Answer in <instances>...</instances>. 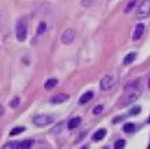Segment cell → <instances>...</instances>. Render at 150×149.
I'll return each instance as SVG.
<instances>
[{"label":"cell","instance_id":"d4e9b609","mask_svg":"<svg viewBox=\"0 0 150 149\" xmlns=\"http://www.w3.org/2000/svg\"><path fill=\"white\" fill-rule=\"evenodd\" d=\"M149 87H150V80H149Z\"/></svg>","mask_w":150,"mask_h":149},{"label":"cell","instance_id":"9a60e30c","mask_svg":"<svg viewBox=\"0 0 150 149\" xmlns=\"http://www.w3.org/2000/svg\"><path fill=\"white\" fill-rule=\"evenodd\" d=\"M24 131H25V127H16L10 131V136H17V135H20Z\"/></svg>","mask_w":150,"mask_h":149},{"label":"cell","instance_id":"5b68a950","mask_svg":"<svg viewBox=\"0 0 150 149\" xmlns=\"http://www.w3.org/2000/svg\"><path fill=\"white\" fill-rule=\"evenodd\" d=\"M138 16L140 18H146L150 16V0H144L138 7Z\"/></svg>","mask_w":150,"mask_h":149},{"label":"cell","instance_id":"cb8c5ba5","mask_svg":"<svg viewBox=\"0 0 150 149\" xmlns=\"http://www.w3.org/2000/svg\"><path fill=\"white\" fill-rule=\"evenodd\" d=\"M148 122L150 123V117H149V119H148Z\"/></svg>","mask_w":150,"mask_h":149},{"label":"cell","instance_id":"3957f363","mask_svg":"<svg viewBox=\"0 0 150 149\" xmlns=\"http://www.w3.org/2000/svg\"><path fill=\"white\" fill-rule=\"evenodd\" d=\"M16 37L19 42H25L27 38V26L24 19H19L16 25Z\"/></svg>","mask_w":150,"mask_h":149},{"label":"cell","instance_id":"277c9868","mask_svg":"<svg viewBox=\"0 0 150 149\" xmlns=\"http://www.w3.org/2000/svg\"><path fill=\"white\" fill-rule=\"evenodd\" d=\"M53 121H54V118L48 116V114H38V116L34 117V119H33L34 124L37 126V127H40V128L45 127V126H48Z\"/></svg>","mask_w":150,"mask_h":149},{"label":"cell","instance_id":"ffe728a7","mask_svg":"<svg viewBox=\"0 0 150 149\" xmlns=\"http://www.w3.org/2000/svg\"><path fill=\"white\" fill-rule=\"evenodd\" d=\"M45 31H46V24L43 21V23H40V24H39V26H38L37 33H38V34H43Z\"/></svg>","mask_w":150,"mask_h":149},{"label":"cell","instance_id":"7402d4cb","mask_svg":"<svg viewBox=\"0 0 150 149\" xmlns=\"http://www.w3.org/2000/svg\"><path fill=\"white\" fill-rule=\"evenodd\" d=\"M103 111V106H98L93 109V113L94 114H100L101 112Z\"/></svg>","mask_w":150,"mask_h":149},{"label":"cell","instance_id":"4fadbf2b","mask_svg":"<svg viewBox=\"0 0 150 149\" xmlns=\"http://www.w3.org/2000/svg\"><path fill=\"white\" fill-rule=\"evenodd\" d=\"M57 83H58L57 79H48L47 81L45 82L44 87L46 90H52V89H54V87H56Z\"/></svg>","mask_w":150,"mask_h":149},{"label":"cell","instance_id":"7c38bea8","mask_svg":"<svg viewBox=\"0 0 150 149\" xmlns=\"http://www.w3.org/2000/svg\"><path fill=\"white\" fill-rule=\"evenodd\" d=\"M92 98H93V92L88 91V92H85V93L80 98V103H81V104H85V103H88V101H91Z\"/></svg>","mask_w":150,"mask_h":149},{"label":"cell","instance_id":"603a6c76","mask_svg":"<svg viewBox=\"0 0 150 149\" xmlns=\"http://www.w3.org/2000/svg\"><path fill=\"white\" fill-rule=\"evenodd\" d=\"M4 113H5V109H4V106L0 104V117H1Z\"/></svg>","mask_w":150,"mask_h":149},{"label":"cell","instance_id":"7a4b0ae2","mask_svg":"<svg viewBox=\"0 0 150 149\" xmlns=\"http://www.w3.org/2000/svg\"><path fill=\"white\" fill-rule=\"evenodd\" d=\"M34 141L31 139H26V140H21V141H13V143H8L4 145V148L9 149H28L33 146Z\"/></svg>","mask_w":150,"mask_h":149},{"label":"cell","instance_id":"8fae6325","mask_svg":"<svg viewBox=\"0 0 150 149\" xmlns=\"http://www.w3.org/2000/svg\"><path fill=\"white\" fill-rule=\"evenodd\" d=\"M81 121H82L81 118H79V117L71 119L69 122H67V128L69 129H75V128H77L81 124Z\"/></svg>","mask_w":150,"mask_h":149},{"label":"cell","instance_id":"ba28073f","mask_svg":"<svg viewBox=\"0 0 150 149\" xmlns=\"http://www.w3.org/2000/svg\"><path fill=\"white\" fill-rule=\"evenodd\" d=\"M67 100H69V95L67 94H57L54 98L50 99V102L53 104H59V103H63V102H65Z\"/></svg>","mask_w":150,"mask_h":149},{"label":"cell","instance_id":"30bf717a","mask_svg":"<svg viewBox=\"0 0 150 149\" xmlns=\"http://www.w3.org/2000/svg\"><path fill=\"white\" fill-rule=\"evenodd\" d=\"M105 135H106L105 129H100V130L94 132V135L92 136V139H93L94 141H100V140H102L105 137Z\"/></svg>","mask_w":150,"mask_h":149},{"label":"cell","instance_id":"52a82bcc","mask_svg":"<svg viewBox=\"0 0 150 149\" xmlns=\"http://www.w3.org/2000/svg\"><path fill=\"white\" fill-rule=\"evenodd\" d=\"M75 36H76V31L72 28H69V29L64 31V33L61 36V40L63 44H71L75 39Z\"/></svg>","mask_w":150,"mask_h":149},{"label":"cell","instance_id":"5bb4252c","mask_svg":"<svg viewBox=\"0 0 150 149\" xmlns=\"http://www.w3.org/2000/svg\"><path fill=\"white\" fill-rule=\"evenodd\" d=\"M134 60H136V53H129V54L125 57L123 64H125V65H129V64H131Z\"/></svg>","mask_w":150,"mask_h":149},{"label":"cell","instance_id":"8992f818","mask_svg":"<svg viewBox=\"0 0 150 149\" xmlns=\"http://www.w3.org/2000/svg\"><path fill=\"white\" fill-rule=\"evenodd\" d=\"M113 84H114V77H113V75L108 74L101 80L100 89L102 91H108V90H110L113 87Z\"/></svg>","mask_w":150,"mask_h":149},{"label":"cell","instance_id":"9c48e42d","mask_svg":"<svg viewBox=\"0 0 150 149\" xmlns=\"http://www.w3.org/2000/svg\"><path fill=\"white\" fill-rule=\"evenodd\" d=\"M144 31V26L142 24H138L134 28V31H133V39L137 40L139 38L142 36V33Z\"/></svg>","mask_w":150,"mask_h":149},{"label":"cell","instance_id":"44dd1931","mask_svg":"<svg viewBox=\"0 0 150 149\" xmlns=\"http://www.w3.org/2000/svg\"><path fill=\"white\" fill-rule=\"evenodd\" d=\"M140 110H141L140 106H134L133 109L130 110V114H131V116H136V114H138V113L140 112Z\"/></svg>","mask_w":150,"mask_h":149},{"label":"cell","instance_id":"484cf974","mask_svg":"<svg viewBox=\"0 0 150 149\" xmlns=\"http://www.w3.org/2000/svg\"><path fill=\"white\" fill-rule=\"evenodd\" d=\"M149 148H150V145H149Z\"/></svg>","mask_w":150,"mask_h":149},{"label":"cell","instance_id":"ac0fdd59","mask_svg":"<svg viewBox=\"0 0 150 149\" xmlns=\"http://www.w3.org/2000/svg\"><path fill=\"white\" fill-rule=\"evenodd\" d=\"M125 146V141L123 139H120V140H118L117 143H114V148L115 149H121V148H123Z\"/></svg>","mask_w":150,"mask_h":149},{"label":"cell","instance_id":"e0dca14e","mask_svg":"<svg viewBox=\"0 0 150 149\" xmlns=\"http://www.w3.org/2000/svg\"><path fill=\"white\" fill-rule=\"evenodd\" d=\"M19 103H20V99H19L18 96H16V98H13V99L11 100V102H10V106L13 108V109H16V108L19 106Z\"/></svg>","mask_w":150,"mask_h":149},{"label":"cell","instance_id":"6da1fadb","mask_svg":"<svg viewBox=\"0 0 150 149\" xmlns=\"http://www.w3.org/2000/svg\"><path fill=\"white\" fill-rule=\"evenodd\" d=\"M140 94H141V87L139 82L134 81L129 83L125 87L123 96L121 99V106H125L128 104H131L132 102H134L140 96Z\"/></svg>","mask_w":150,"mask_h":149},{"label":"cell","instance_id":"2e32d148","mask_svg":"<svg viewBox=\"0 0 150 149\" xmlns=\"http://www.w3.org/2000/svg\"><path fill=\"white\" fill-rule=\"evenodd\" d=\"M134 129H136V126L133 123H125V127H123V130L125 132H133Z\"/></svg>","mask_w":150,"mask_h":149},{"label":"cell","instance_id":"d6986e66","mask_svg":"<svg viewBox=\"0 0 150 149\" xmlns=\"http://www.w3.org/2000/svg\"><path fill=\"white\" fill-rule=\"evenodd\" d=\"M136 1H137V0H131L130 2H128V5H127V7H125V13H128V11L131 10L132 8H133V6L136 5Z\"/></svg>","mask_w":150,"mask_h":149}]
</instances>
